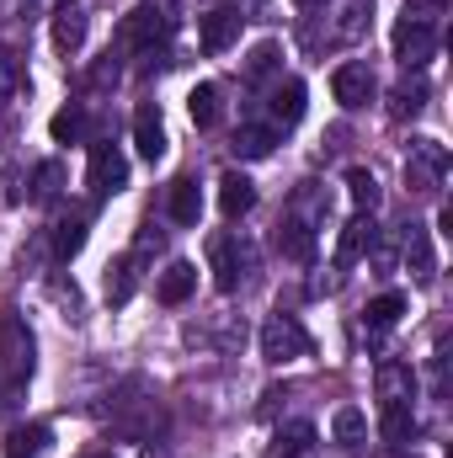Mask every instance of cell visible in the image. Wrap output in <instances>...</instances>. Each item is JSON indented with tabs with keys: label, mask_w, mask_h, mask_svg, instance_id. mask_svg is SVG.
<instances>
[{
	"label": "cell",
	"mask_w": 453,
	"mask_h": 458,
	"mask_svg": "<svg viewBox=\"0 0 453 458\" xmlns=\"http://www.w3.org/2000/svg\"><path fill=\"white\" fill-rule=\"evenodd\" d=\"M133 293V256H117L107 267V304H128Z\"/></svg>",
	"instance_id": "f546056e"
},
{
	"label": "cell",
	"mask_w": 453,
	"mask_h": 458,
	"mask_svg": "<svg viewBox=\"0 0 453 458\" xmlns=\"http://www.w3.org/2000/svg\"><path fill=\"white\" fill-rule=\"evenodd\" d=\"M261 357H267L272 368L310 357V331H304L294 315H272V320L261 326Z\"/></svg>",
	"instance_id": "7a4b0ae2"
},
{
	"label": "cell",
	"mask_w": 453,
	"mask_h": 458,
	"mask_svg": "<svg viewBox=\"0 0 453 458\" xmlns=\"http://www.w3.org/2000/svg\"><path fill=\"white\" fill-rule=\"evenodd\" d=\"M373 240H379V229H373V219L368 214H357L352 225L341 229V245H337V267H352L363 250H373Z\"/></svg>",
	"instance_id": "d6986e66"
},
{
	"label": "cell",
	"mask_w": 453,
	"mask_h": 458,
	"mask_svg": "<svg viewBox=\"0 0 453 458\" xmlns=\"http://www.w3.org/2000/svg\"><path fill=\"white\" fill-rule=\"evenodd\" d=\"M422 107H427V81H406V86L395 91V102H389L395 117H416Z\"/></svg>",
	"instance_id": "4dcf8cb0"
},
{
	"label": "cell",
	"mask_w": 453,
	"mask_h": 458,
	"mask_svg": "<svg viewBox=\"0 0 453 458\" xmlns=\"http://www.w3.org/2000/svg\"><path fill=\"white\" fill-rule=\"evenodd\" d=\"M219 208H225V219H240V214L256 208V187H251V176H240V171H225V176H219Z\"/></svg>",
	"instance_id": "9a60e30c"
},
{
	"label": "cell",
	"mask_w": 453,
	"mask_h": 458,
	"mask_svg": "<svg viewBox=\"0 0 453 458\" xmlns=\"http://www.w3.org/2000/svg\"><path fill=\"white\" fill-rule=\"evenodd\" d=\"M294 5H315V0H294Z\"/></svg>",
	"instance_id": "8d00e7d4"
},
{
	"label": "cell",
	"mask_w": 453,
	"mask_h": 458,
	"mask_svg": "<svg viewBox=\"0 0 453 458\" xmlns=\"http://www.w3.org/2000/svg\"><path fill=\"white\" fill-rule=\"evenodd\" d=\"M400 315H406V293H379V299L363 310L368 331H395V326H400Z\"/></svg>",
	"instance_id": "7402d4cb"
},
{
	"label": "cell",
	"mask_w": 453,
	"mask_h": 458,
	"mask_svg": "<svg viewBox=\"0 0 453 458\" xmlns=\"http://www.w3.org/2000/svg\"><path fill=\"white\" fill-rule=\"evenodd\" d=\"M81 43H86V11L64 0V5L54 11V48H59V54H81Z\"/></svg>",
	"instance_id": "5bb4252c"
},
{
	"label": "cell",
	"mask_w": 453,
	"mask_h": 458,
	"mask_svg": "<svg viewBox=\"0 0 453 458\" xmlns=\"http://www.w3.org/2000/svg\"><path fill=\"white\" fill-rule=\"evenodd\" d=\"M32 352H38V342H32L27 320L21 315H5L0 320V384L5 389H21L32 378Z\"/></svg>",
	"instance_id": "6da1fadb"
},
{
	"label": "cell",
	"mask_w": 453,
	"mask_h": 458,
	"mask_svg": "<svg viewBox=\"0 0 453 458\" xmlns=\"http://www.w3.org/2000/svg\"><path fill=\"white\" fill-rule=\"evenodd\" d=\"M373 91H379V81H373V70H368V64H337V75H331V97H337L346 113L368 107V102H373Z\"/></svg>",
	"instance_id": "9c48e42d"
},
{
	"label": "cell",
	"mask_w": 453,
	"mask_h": 458,
	"mask_svg": "<svg viewBox=\"0 0 453 458\" xmlns=\"http://www.w3.org/2000/svg\"><path fill=\"white\" fill-rule=\"evenodd\" d=\"M203 54H225L229 43L240 38V11H229V5H219V11H209L203 16Z\"/></svg>",
	"instance_id": "4fadbf2b"
},
{
	"label": "cell",
	"mask_w": 453,
	"mask_h": 458,
	"mask_svg": "<svg viewBox=\"0 0 453 458\" xmlns=\"http://www.w3.org/2000/svg\"><path fill=\"white\" fill-rule=\"evenodd\" d=\"M443 171H449V149L438 139H411V155H406V182L411 192H438L443 187Z\"/></svg>",
	"instance_id": "277c9868"
},
{
	"label": "cell",
	"mask_w": 453,
	"mask_h": 458,
	"mask_svg": "<svg viewBox=\"0 0 453 458\" xmlns=\"http://www.w3.org/2000/svg\"><path fill=\"white\" fill-rule=\"evenodd\" d=\"M379 432H384V443L406 448V443L416 437V411H411V400H389L384 416H379Z\"/></svg>",
	"instance_id": "ac0fdd59"
},
{
	"label": "cell",
	"mask_w": 453,
	"mask_h": 458,
	"mask_svg": "<svg viewBox=\"0 0 453 458\" xmlns=\"http://www.w3.org/2000/svg\"><path fill=\"white\" fill-rule=\"evenodd\" d=\"M187 113H192V123H198V128H214V123H219V86H192Z\"/></svg>",
	"instance_id": "4316f807"
},
{
	"label": "cell",
	"mask_w": 453,
	"mask_h": 458,
	"mask_svg": "<svg viewBox=\"0 0 453 458\" xmlns=\"http://www.w3.org/2000/svg\"><path fill=\"white\" fill-rule=\"evenodd\" d=\"M373 27V0H331V21H326V43H363Z\"/></svg>",
	"instance_id": "8992f818"
},
{
	"label": "cell",
	"mask_w": 453,
	"mask_h": 458,
	"mask_svg": "<svg viewBox=\"0 0 453 458\" xmlns=\"http://www.w3.org/2000/svg\"><path fill=\"white\" fill-rule=\"evenodd\" d=\"M86 187L97 192V198H113L128 187V160H123V149L117 144H91V160H86Z\"/></svg>",
	"instance_id": "5b68a950"
},
{
	"label": "cell",
	"mask_w": 453,
	"mask_h": 458,
	"mask_svg": "<svg viewBox=\"0 0 453 458\" xmlns=\"http://www.w3.org/2000/svg\"><path fill=\"white\" fill-rule=\"evenodd\" d=\"M81 245H86V219H81V214H70V219L54 225V256H59V261L81 256Z\"/></svg>",
	"instance_id": "d4e9b609"
},
{
	"label": "cell",
	"mask_w": 453,
	"mask_h": 458,
	"mask_svg": "<svg viewBox=\"0 0 453 458\" xmlns=\"http://www.w3.org/2000/svg\"><path fill=\"white\" fill-rule=\"evenodd\" d=\"M16 75H21L16 54H11V48H0V97H11V91H16Z\"/></svg>",
	"instance_id": "e575fe53"
},
{
	"label": "cell",
	"mask_w": 453,
	"mask_h": 458,
	"mask_svg": "<svg viewBox=\"0 0 453 458\" xmlns=\"http://www.w3.org/2000/svg\"><path fill=\"white\" fill-rule=\"evenodd\" d=\"M48 448V427H16L11 437H5V458H32Z\"/></svg>",
	"instance_id": "83f0119b"
},
{
	"label": "cell",
	"mask_w": 453,
	"mask_h": 458,
	"mask_svg": "<svg viewBox=\"0 0 453 458\" xmlns=\"http://www.w3.org/2000/svg\"><path fill=\"white\" fill-rule=\"evenodd\" d=\"M272 144H278V133L261 128V123H245V128L235 133V155H240V160H261V155H272Z\"/></svg>",
	"instance_id": "603a6c76"
},
{
	"label": "cell",
	"mask_w": 453,
	"mask_h": 458,
	"mask_svg": "<svg viewBox=\"0 0 453 458\" xmlns=\"http://www.w3.org/2000/svg\"><path fill=\"white\" fill-rule=\"evenodd\" d=\"M171 27H176L171 0H150V5H139V11L123 21V43H128V48H139V54H150L155 43H166V38H171Z\"/></svg>",
	"instance_id": "3957f363"
},
{
	"label": "cell",
	"mask_w": 453,
	"mask_h": 458,
	"mask_svg": "<svg viewBox=\"0 0 453 458\" xmlns=\"http://www.w3.org/2000/svg\"><path fill=\"white\" fill-rule=\"evenodd\" d=\"M192 288H198V267L192 261H171L166 272H160V304H187L192 299Z\"/></svg>",
	"instance_id": "e0dca14e"
},
{
	"label": "cell",
	"mask_w": 453,
	"mask_h": 458,
	"mask_svg": "<svg viewBox=\"0 0 453 458\" xmlns=\"http://www.w3.org/2000/svg\"><path fill=\"white\" fill-rule=\"evenodd\" d=\"M304 448H315V427H310V421H294V427H283V432H278L272 458H299Z\"/></svg>",
	"instance_id": "f1b7e54d"
},
{
	"label": "cell",
	"mask_w": 453,
	"mask_h": 458,
	"mask_svg": "<svg viewBox=\"0 0 453 458\" xmlns=\"http://www.w3.org/2000/svg\"><path fill=\"white\" fill-rule=\"evenodd\" d=\"M432 54H438V21H406L400 16V27H395V59L406 70H422Z\"/></svg>",
	"instance_id": "52a82bcc"
},
{
	"label": "cell",
	"mask_w": 453,
	"mask_h": 458,
	"mask_svg": "<svg viewBox=\"0 0 453 458\" xmlns=\"http://www.w3.org/2000/svg\"><path fill=\"white\" fill-rule=\"evenodd\" d=\"M331 432H337V443H341V448H357V443L368 437V416H363L357 405H341V411H337V421H331Z\"/></svg>",
	"instance_id": "484cf974"
},
{
	"label": "cell",
	"mask_w": 453,
	"mask_h": 458,
	"mask_svg": "<svg viewBox=\"0 0 453 458\" xmlns=\"http://www.w3.org/2000/svg\"><path fill=\"white\" fill-rule=\"evenodd\" d=\"M91 458H113V454H91Z\"/></svg>",
	"instance_id": "74e56055"
},
{
	"label": "cell",
	"mask_w": 453,
	"mask_h": 458,
	"mask_svg": "<svg viewBox=\"0 0 453 458\" xmlns=\"http://www.w3.org/2000/svg\"><path fill=\"white\" fill-rule=\"evenodd\" d=\"M272 64H278V43H256V48H251V59H245V81H261Z\"/></svg>",
	"instance_id": "d6a6232c"
},
{
	"label": "cell",
	"mask_w": 453,
	"mask_h": 458,
	"mask_svg": "<svg viewBox=\"0 0 453 458\" xmlns=\"http://www.w3.org/2000/svg\"><path fill=\"white\" fill-rule=\"evenodd\" d=\"M346 192H352L357 214H373V208H379V198H384V192H379V176H373V171H363V165H352V171H346Z\"/></svg>",
	"instance_id": "cb8c5ba5"
},
{
	"label": "cell",
	"mask_w": 453,
	"mask_h": 458,
	"mask_svg": "<svg viewBox=\"0 0 453 458\" xmlns=\"http://www.w3.org/2000/svg\"><path fill=\"white\" fill-rule=\"evenodd\" d=\"M379 400L389 405V400H416V373L406 368V362H384L379 368Z\"/></svg>",
	"instance_id": "ffe728a7"
},
{
	"label": "cell",
	"mask_w": 453,
	"mask_h": 458,
	"mask_svg": "<svg viewBox=\"0 0 453 458\" xmlns=\"http://www.w3.org/2000/svg\"><path fill=\"white\" fill-rule=\"evenodd\" d=\"M150 250H160V234H155V225L139 229V240H133V256H150Z\"/></svg>",
	"instance_id": "d590c367"
},
{
	"label": "cell",
	"mask_w": 453,
	"mask_h": 458,
	"mask_svg": "<svg viewBox=\"0 0 453 458\" xmlns=\"http://www.w3.org/2000/svg\"><path fill=\"white\" fill-rule=\"evenodd\" d=\"M267 117H272V123H267L272 133L294 128V123L304 117V86H299V81H283V86L272 91V107H267Z\"/></svg>",
	"instance_id": "8fae6325"
},
{
	"label": "cell",
	"mask_w": 453,
	"mask_h": 458,
	"mask_svg": "<svg viewBox=\"0 0 453 458\" xmlns=\"http://www.w3.org/2000/svg\"><path fill=\"white\" fill-rule=\"evenodd\" d=\"M133 149H139L144 160H160V155H166V123H160V113H155L150 102L133 113Z\"/></svg>",
	"instance_id": "30bf717a"
},
{
	"label": "cell",
	"mask_w": 453,
	"mask_h": 458,
	"mask_svg": "<svg viewBox=\"0 0 453 458\" xmlns=\"http://www.w3.org/2000/svg\"><path fill=\"white\" fill-rule=\"evenodd\" d=\"M171 219L176 225H198L203 219V187H198V176H176L171 182Z\"/></svg>",
	"instance_id": "2e32d148"
},
{
	"label": "cell",
	"mask_w": 453,
	"mask_h": 458,
	"mask_svg": "<svg viewBox=\"0 0 453 458\" xmlns=\"http://www.w3.org/2000/svg\"><path fill=\"white\" fill-rule=\"evenodd\" d=\"M209 261H214V283H219L225 293H235L240 277H245V267H251V250H245L235 234H214V240H209Z\"/></svg>",
	"instance_id": "ba28073f"
},
{
	"label": "cell",
	"mask_w": 453,
	"mask_h": 458,
	"mask_svg": "<svg viewBox=\"0 0 453 458\" xmlns=\"http://www.w3.org/2000/svg\"><path fill=\"white\" fill-rule=\"evenodd\" d=\"M406 267H411L416 283H432L438 277V250H432V234L422 225H411V234H406Z\"/></svg>",
	"instance_id": "7c38bea8"
},
{
	"label": "cell",
	"mask_w": 453,
	"mask_h": 458,
	"mask_svg": "<svg viewBox=\"0 0 453 458\" xmlns=\"http://www.w3.org/2000/svg\"><path fill=\"white\" fill-rule=\"evenodd\" d=\"M48 133H54L59 144H75V139H86V113H81V107H64V113H54Z\"/></svg>",
	"instance_id": "1f68e13d"
},
{
	"label": "cell",
	"mask_w": 453,
	"mask_h": 458,
	"mask_svg": "<svg viewBox=\"0 0 453 458\" xmlns=\"http://www.w3.org/2000/svg\"><path fill=\"white\" fill-rule=\"evenodd\" d=\"M278 250H283L288 261H310V256H315V229L304 225V219H288V225L278 229Z\"/></svg>",
	"instance_id": "44dd1931"
},
{
	"label": "cell",
	"mask_w": 453,
	"mask_h": 458,
	"mask_svg": "<svg viewBox=\"0 0 453 458\" xmlns=\"http://www.w3.org/2000/svg\"><path fill=\"white\" fill-rule=\"evenodd\" d=\"M59 176H64V171H59V160H43V165H38V176H32V182H38V187H32V198H54V192H59Z\"/></svg>",
	"instance_id": "836d02e7"
}]
</instances>
